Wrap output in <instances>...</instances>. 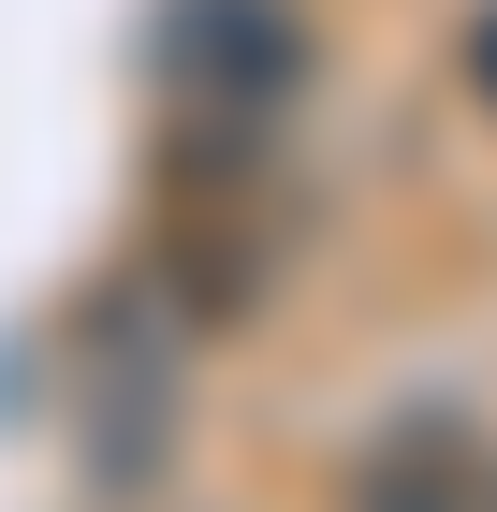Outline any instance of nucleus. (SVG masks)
Segmentation results:
<instances>
[{
    "label": "nucleus",
    "instance_id": "obj_3",
    "mask_svg": "<svg viewBox=\"0 0 497 512\" xmlns=\"http://www.w3.org/2000/svg\"><path fill=\"white\" fill-rule=\"evenodd\" d=\"M74 381H88V469L147 483L176 439V337H74Z\"/></svg>",
    "mask_w": 497,
    "mask_h": 512
},
{
    "label": "nucleus",
    "instance_id": "obj_4",
    "mask_svg": "<svg viewBox=\"0 0 497 512\" xmlns=\"http://www.w3.org/2000/svg\"><path fill=\"white\" fill-rule=\"evenodd\" d=\"M468 74H483V103H497V0H483V30H468Z\"/></svg>",
    "mask_w": 497,
    "mask_h": 512
},
{
    "label": "nucleus",
    "instance_id": "obj_2",
    "mask_svg": "<svg viewBox=\"0 0 497 512\" xmlns=\"http://www.w3.org/2000/svg\"><path fill=\"white\" fill-rule=\"evenodd\" d=\"M337 512H497V425L483 410H395L337 469Z\"/></svg>",
    "mask_w": 497,
    "mask_h": 512
},
{
    "label": "nucleus",
    "instance_id": "obj_1",
    "mask_svg": "<svg viewBox=\"0 0 497 512\" xmlns=\"http://www.w3.org/2000/svg\"><path fill=\"white\" fill-rule=\"evenodd\" d=\"M147 103L176 132L191 176H234V161H264L293 132L307 74H322V30H307L293 0H147Z\"/></svg>",
    "mask_w": 497,
    "mask_h": 512
}]
</instances>
